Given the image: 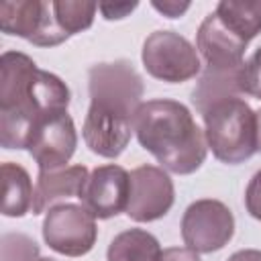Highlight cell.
Segmentation results:
<instances>
[{
  "instance_id": "obj_24",
  "label": "cell",
  "mask_w": 261,
  "mask_h": 261,
  "mask_svg": "<svg viewBox=\"0 0 261 261\" xmlns=\"http://www.w3.org/2000/svg\"><path fill=\"white\" fill-rule=\"evenodd\" d=\"M151 6L155 10H159L163 16L167 18H179L188 8H190V2H177V0H153Z\"/></svg>"
},
{
  "instance_id": "obj_19",
  "label": "cell",
  "mask_w": 261,
  "mask_h": 261,
  "mask_svg": "<svg viewBox=\"0 0 261 261\" xmlns=\"http://www.w3.org/2000/svg\"><path fill=\"white\" fill-rule=\"evenodd\" d=\"M96 10H98V4H94V2L53 0V12L57 18V24L67 37L88 31L94 22Z\"/></svg>"
},
{
  "instance_id": "obj_25",
  "label": "cell",
  "mask_w": 261,
  "mask_h": 261,
  "mask_svg": "<svg viewBox=\"0 0 261 261\" xmlns=\"http://www.w3.org/2000/svg\"><path fill=\"white\" fill-rule=\"evenodd\" d=\"M159 261H200V257L188 247H169L161 253Z\"/></svg>"
},
{
  "instance_id": "obj_12",
  "label": "cell",
  "mask_w": 261,
  "mask_h": 261,
  "mask_svg": "<svg viewBox=\"0 0 261 261\" xmlns=\"http://www.w3.org/2000/svg\"><path fill=\"white\" fill-rule=\"evenodd\" d=\"M133 133L130 116L90 104L82 126V137L92 153L106 159H116L126 149Z\"/></svg>"
},
{
  "instance_id": "obj_27",
  "label": "cell",
  "mask_w": 261,
  "mask_h": 261,
  "mask_svg": "<svg viewBox=\"0 0 261 261\" xmlns=\"http://www.w3.org/2000/svg\"><path fill=\"white\" fill-rule=\"evenodd\" d=\"M257 151L261 153V108L257 110Z\"/></svg>"
},
{
  "instance_id": "obj_4",
  "label": "cell",
  "mask_w": 261,
  "mask_h": 261,
  "mask_svg": "<svg viewBox=\"0 0 261 261\" xmlns=\"http://www.w3.org/2000/svg\"><path fill=\"white\" fill-rule=\"evenodd\" d=\"M143 77L133 63L120 59L112 63H96L88 69L90 104L135 118L143 104Z\"/></svg>"
},
{
  "instance_id": "obj_3",
  "label": "cell",
  "mask_w": 261,
  "mask_h": 261,
  "mask_svg": "<svg viewBox=\"0 0 261 261\" xmlns=\"http://www.w3.org/2000/svg\"><path fill=\"white\" fill-rule=\"evenodd\" d=\"M202 118L208 149L218 161L239 165L257 153V112L245 100L218 102Z\"/></svg>"
},
{
  "instance_id": "obj_15",
  "label": "cell",
  "mask_w": 261,
  "mask_h": 261,
  "mask_svg": "<svg viewBox=\"0 0 261 261\" xmlns=\"http://www.w3.org/2000/svg\"><path fill=\"white\" fill-rule=\"evenodd\" d=\"M241 92V67L234 69H210L206 67L196 88L192 90V104L200 114L210 110L214 104L239 98Z\"/></svg>"
},
{
  "instance_id": "obj_23",
  "label": "cell",
  "mask_w": 261,
  "mask_h": 261,
  "mask_svg": "<svg viewBox=\"0 0 261 261\" xmlns=\"http://www.w3.org/2000/svg\"><path fill=\"white\" fill-rule=\"evenodd\" d=\"M139 4L137 2H114V4H98V10L106 20H118L128 16Z\"/></svg>"
},
{
  "instance_id": "obj_22",
  "label": "cell",
  "mask_w": 261,
  "mask_h": 261,
  "mask_svg": "<svg viewBox=\"0 0 261 261\" xmlns=\"http://www.w3.org/2000/svg\"><path fill=\"white\" fill-rule=\"evenodd\" d=\"M245 208L255 218L261 220V169L249 179L245 190Z\"/></svg>"
},
{
  "instance_id": "obj_28",
  "label": "cell",
  "mask_w": 261,
  "mask_h": 261,
  "mask_svg": "<svg viewBox=\"0 0 261 261\" xmlns=\"http://www.w3.org/2000/svg\"><path fill=\"white\" fill-rule=\"evenodd\" d=\"M37 261H55V259H51V257H39Z\"/></svg>"
},
{
  "instance_id": "obj_13",
  "label": "cell",
  "mask_w": 261,
  "mask_h": 261,
  "mask_svg": "<svg viewBox=\"0 0 261 261\" xmlns=\"http://www.w3.org/2000/svg\"><path fill=\"white\" fill-rule=\"evenodd\" d=\"M249 43L230 33L216 12L206 14L196 33V49L200 51L206 67L210 69H234L243 65L245 49Z\"/></svg>"
},
{
  "instance_id": "obj_9",
  "label": "cell",
  "mask_w": 261,
  "mask_h": 261,
  "mask_svg": "<svg viewBox=\"0 0 261 261\" xmlns=\"http://www.w3.org/2000/svg\"><path fill=\"white\" fill-rule=\"evenodd\" d=\"M77 147V133L67 110L45 114L33 126L27 151L37 161L39 171H53L65 167Z\"/></svg>"
},
{
  "instance_id": "obj_21",
  "label": "cell",
  "mask_w": 261,
  "mask_h": 261,
  "mask_svg": "<svg viewBox=\"0 0 261 261\" xmlns=\"http://www.w3.org/2000/svg\"><path fill=\"white\" fill-rule=\"evenodd\" d=\"M241 92L261 100V47L241 65Z\"/></svg>"
},
{
  "instance_id": "obj_10",
  "label": "cell",
  "mask_w": 261,
  "mask_h": 261,
  "mask_svg": "<svg viewBox=\"0 0 261 261\" xmlns=\"http://www.w3.org/2000/svg\"><path fill=\"white\" fill-rule=\"evenodd\" d=\"M175 200V188L163 167L141 165L130 171V194L126 214L135 222H153L163 218Z\"/></svg>"
},
{
  "instance_id": "obj_17",
  "label": "cell",
  "mask_w": 261,
  "mask_h": 261,
  "mask_svg": "<svg viewBox=\"0 0 261 261\" xmlns=\"http://www.w3.org/2000/svg\"><path fill=\"white\" fill-rule=\"evenodd\" d=\"M161 245L155 234L143 228H128L118 232L106 251L108 261H159Z\"/></svg>"
},
{
  "instance_id": "obj_14",
  "label": "cell",
  "mask_w": 261,
  "mask_h": 261,
  "mask_svg": "<svg viewBox=\"0 0 261 261\" xmlns=\"http://www.w3.org/2000/svg\"><path fill=\"white\" fill-rule=\"evenodd\" d=\"M90 171L86 165H69L53 171H39L33 198V214L57 206L67 198H80Z\"/></svg>"
},
{
  "instance_id": "obj_16",
  "label": "cell",
  "mask_w": 261,
  "mask_h": 261,
  "mask_svg": "<svg viewBox=\"0 0 261 261\" xmlns=\"http://www.w3.org/2000/svg\"><path fill=\"white\" fill-rule=\"evenodd\" d=\"M2 214L8 218H20L33 210L35 188L29 171L18 163H2Z\"/></svg>"
},
{
  "instance_id": "obj_2",
  "label": "cell",
  "mask_w": 261,
  "mask_h": 261,
  "mask_svg": "<svg viewBox=\"0 0 261 261\" xmlns=\"http://www.w3.org/2000/svg\"><path fill=\"white\" fill-rule=\"evenodd\" d=\"M139 145L149 151L165 171L190 175L202 167L208 143L188 106L177 100L157 98L143 102L133 118Z\"/></svg>"
},
{
  "instance_id": "obj_20",
  "label": "cell",
  "mask_w": 261,
  "mask_h": 261,
  "mask_svg": "<svg viewBox=\"0 0 261 261\" xmlns=\"http://www.w3.org/2000/svg\"><path fill=\"white\" fill-rule=\"evenodd\" d=\"M39 245L20 232H6L0 241V261H37Z\"/></svg>"
},
{
  "instance_id": "obj_26",
  "label": "cell",
  "mask_w": 261,
  "mask_h": 261,
  "mask_svg": "<svg viewBox=\"0 0 261 261\" xmlns=\"http://www.w3.org/2000/svg\"><path fill=\"white\" fill-rule=\"evenodd\" d=\"M226 261H261V251L259 249H241L232 253Z\"/></svg>"
},
{
  "instance_id": "obj_7",
  "label": "cell",
  "mask_w": 261,
  "mask_h": 261,
  "mask_svg": "<svg viewBox=\"0 0 261 261\" xmlns=\"http://www.w3.org/2000/svg\"><path fill=\"white\" fill-rule=\"evenodd\" d=\"M0 29L37 47H55L69 37L59 29L53 0H4L0 2Z\"/></svg>"
},
{
  "instance_id": "obj_8",
  "label": "cell",
  "mask_w": 261,
  "mask_h": 261,
  "mask_svg": "<svg viewBox=\"0 0 261 261\" xmlns=\"http://www.w3.org/2000/svg\"><path fill=\"white\" fill-rule=\"evenodd\" d=\"M179 228L188 249L196 253H214L232 239L234 216L224 202L202 198L186 208Z\"/></svg>"
},
{
  "instance_id": "obj_18",
  "label": "cell",
  "mask_w": 261,
  "mask_h": 261,
  "mask_svg": "<svg viewBox=\"0 0 261 261\" xmlns=\"http://www.w3.org/2000/svg\"><path fill=\"white\" fill-rule=\"evenodd\" d=\"M214 12L220 18V22L245 43H249L261 33V0L257 2L222 0L216 4Z\"/></svg>"
},
{
  "instance_id": "obj_6",
  "label": "cell",
  "mask_w": 261,
  "mask_h": 261,
  "mask_svg": "<svg viewBox=\"0 0 261 261\" xmlns=\"http://www.w3.org/2000/svg\"><path fill=\"white\" fill-rule=\"evenodd\" d=\"M43 241L59 255L82 257L98 239L96 216L84 204H57L43 218Z\"/></svg>"
},
{
  "instance_id": "obj_11",
  "label": "cell",
  "mask_w": 261,
  "mask_h": 261,
  "mask_svg": "<svg viewBox=\"0 0 261 261\" xmlns=\"http://www.w3.org/2000/svg\"><path fill=\"white\" fill-rule=\"evenodd\" d=\"M128 194L130 173L120 165L108 163L90 171L80 200L96 218L106 220L126 210Z\"/></svg>"
},
{
  "instance_id": "obj_1",
  "label": "cell",
  "mask_w": 261,
  "mask_h": 261,
  "mask_svg": "<svg viewBox=\"0 0 261 261\" xmlns=\"http://www.w3.org/2000/svg\"><path fill=\"white\" fill-rule=\"evenodd\" d=\"M71 92L65 82L20 51L0 57V145L27 149L33 126L55 110H67Z\"/></svg>"
},
{
  "instance_id": "obj_5",
  "label": "cell",
  "mask_w": 261,
  "mask_h": 261,
  "mask_svg": "<svg viewBox=\"0 0 261 261\" xmlns=\"http://www.w3.org/2000/svg\"><path fill=\"white\" fill-rule=\"evenodd\" d=\"M141 59L149 75L167 84L188 82L202 69L196 47L175 31L151 33L143 43Z\"/></svg>"
}]
</instances>
